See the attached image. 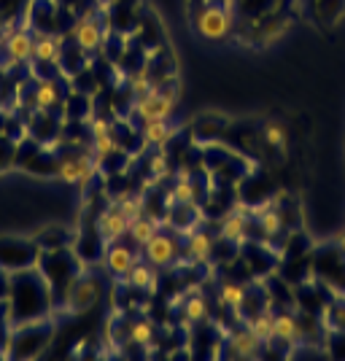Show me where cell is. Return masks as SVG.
<instances>
[{"instance_id": "obj_1", "label": "cell", "mask_w": 345, "mask_h": 361, "mask_svg": "<svg viewBox=\"0 0 345 361\" xmlns=\"http://www.w3.org/2000/svg\"><path fill=\"white\" fill-rule=\"evenodd\" d=\"M178 108V92L176 90H159L154 87L146 94H140L135 100V111L140 121H154V119H170Z\"/></svg>"}, {"instance_id": "obj_2", "label": "cell", "mask_w": 345, "mask_h": 361, "mask_svg": "<svg viewBox=\"0 0 345 361\" xmlns=\"http://www.w3.org/2000/svg\"><path fill=\"white\" fill-rule=\"evenodd\" d=\"M95 173H97V162L92 154H71L54 165V180H60L65 186H90Z\"/></svg>"}, {"instance_id": "obj_3", "label": "cell", "mask_w": 345, "mask_h": 361, "mask_svg": "<svg viewBox=\"0 0 345 361\" xmlns=\"http://www.w3.org/2000/svg\"><path fill=\"white\" fill-rule=\"evenodd\" d=\"M100 294H103V283L95 275H84V278H78V281H73L68 286V291H65V307L73 316H84V313H90L92 307L100 302Z\"/></svg>"}, {"instance_id": "obj_4", "label": "cell", "mask_w": 345, "mask_h": 361, "mask_svg": "<svg viewBox=\"0 0 345 361\" xmlns=\"http://www.w3.org/2000/svg\"><path fill=\"white\" fill-rule=\"evenodd\" d=\"M195 30L205 38V41H224L232 32V14L224 6H205L200 8L195 19Z\"/></svg>"}, {"instance_id": "obj_5", "label": "cell", "mask_w": 345, "mask_h": 361, "mask_svg": "<svg viewBox=\"0 0 345 361\" xmlns=\"http://www.w3.org/2000/svg\"><path fill=\"white\" fill-rule=\"evenodd\" d=\"M143 254H146V262L154 264V267H170L178 256V243L170 235H162L157 232L146 245H143Z\"/></svg>"}, {"instance_id": "obj_6", "label": "cell", "mask_w": 345, "mask_h": 361, "mask_svg": "<svg viewBox=\"0 0 345 361\" xmlns=\"http://www.w3.org/2000/svg\"><path fill=\"white\" fill-rule=\"evenodd\" d=\"M116 151H119V143H116L111 124L105 119L92 121V157H95V162L103 165V162H108V157H114Z\"/></svg>"}, {"instance_id": "obj_7", "label": "cell", "mask_w": 345, "mask_h": 361, "mask_svg": "<svg viewBox=\"0 0 345 361\" xmlns=\"http://www.w3.org/2000/svg\"><path fill=\"white\" fill-rule=\"evenodd\" d=\"M127 229H130V219L119 211V205H111V208L100 213V219H97V232H100V238H103L105 243L121 240V238L127 235Z\"/></svg>"}, {"instance_id": "obj_8", "label": "cell", "mask_w": 345, "mask_h": 361, "mask_svg": "<svg viewBox=\"0 0 345 361\" xmlns=\"http://www.w3.org/2000/svg\"><path fill=\"white\" fill-rule=\"evenodd\" d=\"M135 262H138V256L130 245H119V240L108 243V251H105V267H108L111 275H116V278H127V272L135 267Z\"/></svg>"}, {"instance_id": "obj_9", "label": "cell", "mask_w": 345, "mask_h": 361, "mask_svg": "<svg viewBox=\"0 0 345 361\" xmlns=\"http://www.w3.org/2000/svg\"><path fill=\"white\" fill-rule=\"evenodd\" d=\"M73 41L78 44V49H84V51L100 49V44H103V27H100V22H95L92 14L81 16L73 27Z\"/></svg>"}, {"instance_id": "obj_10", "label": "cell", "mask_w": 345, "mask_h": 361, "mask_svg": "<svg viewBox=\"0 0 345 361\" xmlns=\"http://www.w3.org/2000/svg\"><path fill=\"white\" fill-rule=\"evenodd\" d=\"M3 49H6L8 62H14V65L32 60V35L28 30L6 32V46Z\"/></svg>"}, {"instance_id": "obj_11", "label": "cell", "mask_w": 345, "mask_h": 361, "mask_svg": "<svg viewBox=\"0 0 345 361\" xmlns=\"http://www.w3.org/2000/svg\"><path fill=\"white\" fill-rule=\"evenodd\" d=\"M62 38L60 35H52V32H38L35 41H32V60L41 62V65H52V62L60 60V49Z\"/></svg>"}, {"instance_id": "obj_12", "label": "cell", "mask_w": 345, "mask_h": 361, "mask_svg": "<svg viewBox=\"0 0 345 361\" xmlns=\"http://www.w3.org/2000/svg\"><path fill=\"white\" fill-rule=\"evenodd\" d=\"M262 345L265 343L251 329H241L229 337V353L238 356V359H254V356H259Z\"/></svg>"}, {"instance_id": "obj_13", "label": "cell", "mask_w": 345, "mask_h": 361, "mask_svg": "<svg viewBox=\"0 0 345 361\" xmlns=\"http://www.w3.org/2000/svg\"><path fill=\"white\" fill-rule=\"evenodd\" d=\"M173 135H176V127L170 124V119L143 121V127H140V140H143V146H165Z\"/></svg>"}, {"instance_id": "obj_14", "label": "cell", "mask_w": 345, "mask_h": 361, "mask_svg": "<svg viewBox=\"0 0 345 361\" xmlns=\"http://www.w3.org/2000/svg\"><path fill=\"white\" fill-rule=\"evenodd\" d=\"M186 254L192 256V262H197V264L208 262L210 254H213V238H210L205 229L192 232L189 240H186Z\"/></svg>"}, {"instance_id": "obj_15", "label": "cell", "mask_w": 345, "mask_h": 361, "mask_svg": "<svg viewBox=\"0 0 345 361\" xmlns=\"http://www.w3.org/2000/svg\"><path fill=\"white\" fill-rule=\"evenodd\" d=\"M272 334L284 343H297V340H302V326L291 313H278L272 321Z\"/></svg>"}, {"instance_id": "obj_16", "label": "cell", "mask_w": 345, "mask_h": 361, "mask_svg": "<svg viewBox=\"0 0 345 361\" xmlns=\"http://www.w3.org/2000/svg\"><path fill=\"white\" fill-rule=\"evenodd\" d=\"M157 232H159V224H157L154 219H149L146 213H143V216H138V219H133V221H130V229H127L130 240L135 243V245H140V248H143V245H146Z\"/></svg>"}, {"instance_id": "obj_17", "label": "cell", "mask_w": 345, "mask_h": 361, "mask_svg": "<svg viewBox=\"0 0 345 361\" xmlns=\"http://www.w3.org/2000/svg\"><path fill=\"white\" fill-rule=\"evenodd\" d=\"M32 103H35L38 111H49V108L57 106V103H60V90H57V84L49 81V78L38 81L35 90H32Z\"/></svg>"}, {"instance_id": "obj_18", "label": "cell", "mask_w": 345, "mask_h": 361, "mask_svg": "<svg viewBox=\"0 0 345 361\" xmlns=\"http://www.w3.org/2000/svg\"><path fill=\"white\" fill-rule=\"evenodd\" d=\"M127 283L133 288H154L157 286V272H154V264H143V262H135V267L127 272Z\"/></svg>"}, {"instance_id": "obj_19", "label": "cell", "mask_w": 345, "mask_h": 361, "mask_svg": "<svg viewBox=\"0 0 345 361\" xmlns=\"http://www.w3.org/2000/svg\"><path fill=\"white\" fill-rule=\"evenodd\" d=\"M246 229H248V221L243 216H238V213H229L224 221H222V240L243 243L246 240Z\"/></svg>"}, {"instance_id": "obj_20", "label": "cell", "mask_w": 345, "mask_h": 361, "mask_svg": "<svg viewBox=\"0 0 345 361\" xmlns=\"http://www.w3.org/2000/svg\"><path fill=\"white\" fill-rule=\"evenodd\" d=\"M272 321H275V313H270V310H259V313L248 321V329L254 331L262 343H270V340H275V334H272Z\"/></svg>"}, {"instance_id": "obj_21", "label": "cell", "mask_w": 345, "mask_h": 361, "mask_svg": "<svg viewBox=\"0 0 345 361\" xmlns=\"http://www.w3.org/2000/svg\"><path fill=\"white\" fill-rule=\"evenodd\" d=\"M197 202V189L189 178L176 180L173 192H170V205H195Z\"/></svg>"}, {"instance_id": "obj_22", "label": "cell", "mask_w": 345, "mask_h": 361, "mask_svg": "<svg viewBox=\"0 0 345 361\" xmlns=\"http://www.w3.org/2000/svg\"><path fill=\"white\" fill-rule=\"evenodd\" d=\"M219 300H222V305L232 307V310H241L243 305H246V300H248V291H246V286H241V283H224Z\"/></svg>"}, {"instance_id": "obj_23", "label": "cell", "mask_w": 345, "mask_h": 361, "mask_svg": "<svg viewBox=\"0 0 345 361\" xmlns=\"http://www.w3.org/2000/svg\"><path fill=\"white\" fill-rule=\"evenodd\" d=\"M116 205H119V211L124 213V216H127L130 221L146 213V200H143L140 195H121Z\"/></svg>"}, {"instance_id": "obj_24", "label": "cell", "mask_w": 345, "mask_h": 361, "mask_svg": "<svg viewBox=\"0 0 345 361\" xmlns=\"http://www.w3.org/2000/svg\"><path fill=\"white\" fill-rule=\"evenodd\" d=\"M183 316H186V321H205L208 318V302L202 300L200 294L197 297H192V300H186V305H183Z\"/></svg>"}, {"instance_id": "obj_25", "label": "cell", "mask_w": 345, "mask_h": 361, "mask_svg": "<svg viewBox=\"0 0 345 361\" xmlns=\"http://www.w3.org/2000/svg\"><path fill=\"white\" fill-rule=\"evenodd\" d=\"M262 137H265V143H270V146H286V127L281 121H267L265 127H262Z\"/></svg>"}, {"instance_id": "obj_26", "label": "cell", "mask_w": 345, "mask_h": 361, "mask_svg": "<svg viewBox=\"0 0 345 361\" xmlns=\"http://www.w3.org/2000/svg\"><path fill=\"white\" fill-rule=\"evenodd\" d=\"M130 340L135 345H149L151 340H154V324L151 321H135L130 326Z\"/></svg>"}, {"instance_id": "obj_27", "label": "cell", "mask_w": 345, "mask_h": 361, "mask_svg": "<svg viewBox=\"0 0 345 361\" xmlns=\"http://www.w3.org/2000/svg\"><path fill=\"white\" fill-rule=\"evenodd\" d=\"M259 226H262V232H265L267 238H275V235L284 229V219H281L278 211H265L259 216Z\"/></svg>"}, {"instance_id": "obj_28", "label": "cell", "mask_w": 345, "mask_h": 361, "mask_svg": "<svg viewBox=\"0 0 345 361\" xmlns=\"http://www.w3.org/2000/svg\"><path fill=\"white\" fill-rule=\"evenodd\" d=\"M149 90H154V84H151V75L146 71H138V73L130 75V92L140 97V94H146Z\"/></svg>"}, {"instance_id": "obj_29", "label": "cell", "mask_w": 345, "mask_h": 361, "mask_svg": "<svg viewBox=\"0 0 345 361\" xmlns=\"http://www.w3.org/2000/svg\"><path fill=\"white\" fill-rule=\"evenodd\" d=\"M167 173H170V165H167L165 154H157V157H151V176H154V178H165Z\"/></svg>"}, {"instance_id": "obj_30", "label": "cell", "mask_w": 345, "mask_h": 361, "mask_svg": "<svg viewBox=\"0 0 345 361\" xmlns=\"http://www.w3.org/2000/svg\"><path fill=\"white\" fill-rule=\"evenodd\" d=\"M6 46V30H3V25H0V49Z\"/></svg>"}, {"instance_id": "obj_31", "label": "cell", "mask_w": 345, "mask_h": 361, "mask_svg": "<svg viewBox=\"0 0 345 361\" xmlns=\"http://www.w3.org/2000/svg\"><path fill=\"white\" fill-rule=\"evenodd\" d=\"M0 108H3V100H0Z\"/></svg>"}]
</instances>
